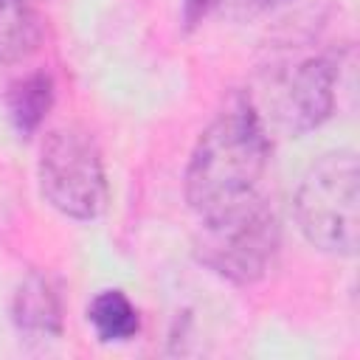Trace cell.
<instances>
[{
    "mask_svg": "<svg viewBox=\"0 0 360 360\" xmlns=\"http://www.w3.org/2000/svg\"><path fill=\"white\" fill-rule=\"evenodd\" d=\"M270 158V135L248 96H233L228 107L200 135L188 172L186 197L197 217H211L259 191Z\"/></svg>",
    "mask_w": 360,
    "mask_h": 360,
    "instance_id": "1",
    "label": "cell"
},
{
    "mask_svg": "<svg viewBox=\"0 0 360 360\" xmlns=\"http://www.w3.org/2000/svg\"><path fill=\"white\" fill-rule=\"evenodd\" d=\"M87 315L101 340H129L141 326L138 309L129 304V298L121 290L98 292L87 309Z\"/></svg>",
    "mask_w": 360,
    "mask_h": 360,
    "instance_id": "8",
    "label": "cell"
},
{
    "mask_svg": "<svg viewBox=\"0 0 360 360\" xmlns=\"http://www.w3.org/2000/svg\"><path fill=\"white\" fill-rule=\"evenodd\" d=\"M301 233L321 250L354 256L360 231V166L352 149L321 155L295 191Z\"/></svg>",
    "mask_w": 360,
    "mask_h": 360,
    "instance_id": "2",
    "label": "cell"
},
{
    "mask_svg": "<svg viewBox=\"0 0 360 360\" xmlns=\"http://www.w3.org/2000/svg\"><path fill=\"white\" fill-rule=\"evenodd\" d=\"M39 188L56 211L73 219H93L104 211L107 177L101 152L90 132L62 127L42 141Z\"/></svg>",
    "mask_w": 360,
    "mask_h": 360,
    "instance_id": "4",
    "label": "cell"
},
{
    "mask_svg": "<svg viewBox=\"0 0 360 360\" xmlns=\"http://www.w3.org/2000/svg\"><path fill=\"white\" fill-rule=\"evenodd\" d=\"M284 3L287 0H186V22L197 25L205 20H248Z\"/></svg>",
    "mask_w": 360,
    "mask_h": 360,
    "instance_id": "10",
    "label": "cell"
},
{
    "mask_svg": "<svg viewBox=\"0 0 360 360\" xmlns=\"http://www.w3.org/2000/svg\"><path fill=\"white\" fill-rule=\"evenodd\" d=\"M262 121L301 135L329 118L335 107V68L326 59H301L267 76L262 96H248Z\"/></svg>",
    "mask_w": 360,
    "mask_h": 360,
    "instance_id": "5",
    "label": "cell"
},
{
    "mask_svg": "<svg viewBox=\"0 0 360 360\" xmlns=\"http://www.w3.org/2000/svg\"><path fill=\"white\" fill-rule=\"evenodd\" d=\"M42 42V17L34 0H0V62H22Z\"/></svg>",
    "mask_w": 360,
    "mask_h": 360,
    "instance_id": "7",
    "label": "cell"
},
{
    "mask_svg": "<svg viewBox=\"0 0 360 360\" xmlns=\"http://www.w3.org/2000/svg\"><path fill=\"white\" fill-rule=\"evenodd\" d=\"M278 217L259 191L211 217H200L194 233L197 259L236 284L262 278L278 250Z\"/></svg>",
    "mask_w": 360,
    "mask_h": 360,
    "instance_id": "3",
    "label": "cell"
},
{
    "mask_svg": "<svg viewBox=\"0 0 360 360\" xmlns=\"http://www.w3.org/2000/svg\"><path fill=\"white\" fill-rule=\"evenodd\" d=\"M53 101V84L45 73H34L17 84H11L8 93V110L20 132H34Z\"/></svg>",
    "mask_w": 360,
    "mask_h": 360,
    "instance_id": "9",
    "label": "cell"
},
{
    "mask_svg": "<svg viewBox=\"0 0 360 360\" xmlns=\"http://www.w3.org/2000/svg\"><path fill=\"white\" fill-rule=\"evenodd\" d=\"M14 321L31 335H59L62 301L48 276L31 273L14 292Z\"/></svg>",
    "mask_w": 360,
    "mask_h": 360,
    "instance_id": "6",
    "label": "cell"
}]
</instances>
